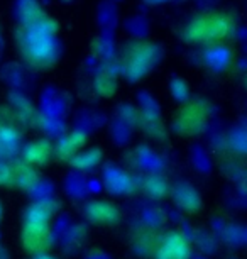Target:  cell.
<instances>
[{"label":"cell","instance_id":"obj_3","mask_svg":"<svg viewBox=\"0 0 247 259\" xmlns=\"http://www.w3.org/2000/svg\"><path fill=\"white\" fill-rule=\"evenodd\" d=\"M191 247L183 234L171 232L163 239L158 249V259H190Z\"/></svg>","mask_w":247,"mask_h":259},{"label":"cell","instance_id":"obj_4","mask_svg":"<svg viewBox=\"0 0 247 259\" xmlns=\"http://www.w3.org/2000/svg\"><path fill=\"white\" fill-rule=\"evenodd\" d=\"M85 215L96 224H114L120 217L119 210L107 202H90L85 208Z\"/></svg>","mask_w":247,"mask_h":259},{"label":"cell","instance_id":"obj_7","mask_svg":"<svg viewBox=\"0 0 247 259\" xmlns=\"http://www.w3.org/2000/svg\"><path fill=\"white\" fill-rule=\"evenodd\" d=\"M100 161V151H88V153L83 154H76L73 159H71V164L76 166L80 169H90Z\"/></svg>","mask_w":247,"mask_h":259},{"label":"cell","instance_id":"obj_1","mask_svg":"<svg viewBox=\"0 0 247 259\" xmlns=\"http://www.w3.org/2000/svg\"><path fill=\"white\" fill-rule=\"evenodd\" d=\"M50 221L51 210L46 203H37L29 207L24 217L22 241L29 251H44L50 246Z\"/></svg>","mask_w":247,"mask_h":259},{"label":"cell","instance_id":"obj_5","mask_svg":"<svg viewBox=\"0 0 247 259\" xmlns=\"http://www.w3.org/2000/svg\"><path fill=\"white\" fill-rule=\"evenodd\" d=\"M51 146L46 141H37L34 144H29L26 153H24V158L29 164H42L50 159L51 156Z\"/></svg>","mask_w":247,"mask_h":259},{"label":"cell","instance_id":"obj_6","mask_svg":"<svg viewBox=\"0 0 247 259\" xmlns=\"http://www.w3.org/2000/svg\"><path fill=\"white\" fill-rule=\"evenodd\" d=\"M176 200H178V203H180L181 207H185V210H190V212H191V210H196L198 207H200V203H202L198 193L190 187H185V188L178 190Z\"/></svg>","mask_w":247,"mask_h":259},{"label":"cell","instance_id":"obj_11","mask_svg":"<svg viewBox=\"0 0 247 259\" xmlns=\"http://www.w3.org/2000/svg\"><path fill=\"white\" fill-rule=\"evenodd\" d=\"M36 259H55V257H51V256H47V254H39Z\"/></svg>","mask_w":247,"mask_h":259},{"label":"cell","instance_id":"obj_8","mask_svg":"<svg viewBox=\"0 0 247 259\" xmlns=\"http://www.w3.org/2000/svg\"><path fill=\"white\" fill-rule=\"evenodd\" d=\"M81 144H83V136H80V139H76V134H73L60 144V151L63 153V156H71Z\"/></svg>","mask_w":247,"mask_h":259},{"label":"cell","instance_id":"obj_9","mask_svg":"<svg viewBox=\"0 0 247 259\" xmlns=\"http://www.w3.org/2000/svg\"><path fill=\"white\" fill-rule=\"evenodd\" d=\"M147 192L151 193V197H163V193L166 192V182L163 180H149L147 182Z\"/></svg>","mask_w":247,"mask_h":259},{"label":"cell","instance_id":"obj_12","mask_svg":"<svg viewBox=\"0 0 247 259\" xmlns=\"http://www.w3.org/2000/svg\"><path fill=\"white\" fill-rule=\"evenodd\" d=\"M0 219H2V207H0Z\"/></svg>","mask_w":247,"mask_h":259},{"label":"cell","instance_id":"obj_2","mask_svg":"<svg viewBox=\"0 0 247 259\" xmlns=\"http://www.w3.org/2000/svg\"><path fill=\"white\" fill-rule=\"evenodd\" d=\"M225 31L227 26L222 17H203L191 24L186 31V36L191 41H208V39L220 37Z\"/></svg>","mask_w":247,"mask_h":259},{"label":"cell","instance_id":"obj_10","mask_svg":"<svg viewBox=\"0 0 247 259\" xmlns=\"http://www.w3.org/2000/svg\"><path fill=\"white\" fill-rule=\"evenodd\" d=\"M9 180H12V169L6 164H0V185L7 183Z\"/></svg>","mask_w":247,"mask_h":259}]
</instances>
